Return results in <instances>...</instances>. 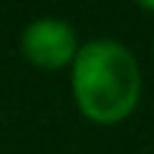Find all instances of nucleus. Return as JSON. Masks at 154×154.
<instances>
[{
    "instance_id": "obj_1",
    "label": "nucleus",
    "mask_w": 154,
    "mask_h": 154,
    "mask_svg": "<svg viewBox=\"0 0 154 154\" xmlns=\"http://www.w3.org/2000/svg\"><path fill=\"white\" fill-rule=\"evenodd\" d=\"M138 66L116 41H91L75 54L72 91L82 113L97 123H116L132 113L138 101Z\"/></svg>"
},
{
    "instance_id": "obj_2",
    "label": "nucleus",
    "mask_w": 154,
    "mask_h": 154,
    "mask_svg": "<svg viewBox=\"0 0 154 154\" xmlns=\"http://www.w3.org/2000/svg\"><path fill=\"white\" fill-rule=\"evenodd\" d=\"M22 54L44 69H57L75 57V32L63 19H38L22 35Z\"/></svg>"
}]
</instances>
